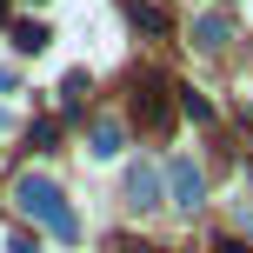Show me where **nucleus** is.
Segmentation results:
<instances>
[{
    "mask_svg": "<svg viewBox=\"0 0 253 253\" xmlns=\"http://www.w3.org/2000/svg\"><path fill=\"white\" fill-rule=\"evenodd\" d=\"M13 207L20 213H34V220H47L60 240H80V220H74V207H67V193L53 187L47 173H27L20 187H13Z\"/></svg>",
    "mask_w": 253,
    "mask_h": 253,
    "instance_id": "1",
    "label": "nucleus"
},
{
    "mask_svg": "<svg viewBox=\"0 0 253 253\" xmlns=\"http://www.w3.org/2000/svg\"><path fill=\"white\" fill-rule=\"evenodd\" d=\"M167 187H173V207H180V213H193V207H200V167H193V160H173V167H167Z\"/></svg>",
    "mask_w": 253,
    "mask_h": 253,
    "instance_id": "2",
    "label": "nucleus"
},
{
    "mask_svg": "<svg viewBox=\"0 0 253 253\" xmlns=\"http://www.w3.org/2000/svg\"><path fill=\"white\" fill-rule=\"evenodd\" d=\"M133 93H140V100H133V107H140V120H147V126H167V93H173V87H167L160 74H140V87H133Z\"/></svg>",
    "mask_w": 253,
    "mask_h": 253,
    "instance_id": "3",
    "label": "nucleus"
},
{
    "mask_svg": "<svg viewBox=\"0 0 253 253\" xmlns=\"http://www.w3.org/2000/svg\"><path fill=\"white\" fill-rule=\"evenodd\" d=\"M126 207H133V213L160 207V173H153V167H133V173H126Z\"/></svg>",
    "mask_w": 253,
    "mask_h": 253,
    "instance_id": "4",
    "label": "nucleus"
},
{
    "mask_svg": "<svg viewBox=\"0 0 253 253\" xmlns=\"http://www.w3.org/2000/svg\"><path fill=\"white\" fill-rule=\"evenodd\" d=\"M120 147H126V126L120 120H93V133H87V153H93V160H114Z\"/></svg>",
    "mask_w": 253,
    "mask_h": 253,
    "instance_id": "5",
    "label": "nucleus"
},
{
    "mask_svg": "<svg viewBox=\"0 0 253 253\" xmlns=\"http://www.w3.org/2000/svg\"><path fill=\"white\" fill-rule=\"evenodd\" d=\"M227 34H233L227 13H200V20H193V47H200V53H220V47H227Z\"/></svg>",
    "mask_w": 253,
    "mask_h": 253,
    "instance_id": "6",
    "label": "nucleus"
},
{
    "mask_svg": "<svg viewBox=\"0 0 253 253\" xmlns=\"http://www.w3.org/2000/svg\"><path fill=\"white\" fill-rule=\"evenodd\" d=\"M13 40H20V53H40V47H47V27H34V20H27Z\"/></svg>",
    "mask_w": 253,
    "mask_h": 253,
    "instance_id": "7",
    "label": "nucleus"
},
{
    "mask_svg": "<svg viewBox=\"0 0 253 253\" xmlns=\"http://www.w3.org/2000/svg\"><path fill=\"white\" fill-rule=\"evenodd\" d=\"M133 20L147 27V34H160V27H167V13H160V7H147V0H140V7H133Z\"/></svg>",
    "mask_w": 253,
    "mask_h": 253,
    "instance_id": "8",
    "label": "nucleus"
},
{
    "mask_svg": "<svg viewBox=\"0 0 253 253\" xmlns=\"http://www.w3.org/2000/svg\"><path fill=\"white\" fill-rule=\"evenodd\" d=\"M220 253H247V247H240V240H227V247H220Z\"/></svg>",
    "mask_w": 253,
    "mask_h": 253,
    "instance_id": "9",
    "label": "nucleus"
},
{
    "mask_svg": "<svg viewBox=\"0 0 253 253\" xmlns=\"http://www.w3.org/2000/svg\"><path fill=\"white\" fill-rule=\"evenodd\" d=\"M0 20H7V0H0Z\"/></svg>",
    "mask_w": 253,
    "mask_h": 253,
    "instance_id": "10",
    "label": "nucleus"
}]
</instances>
